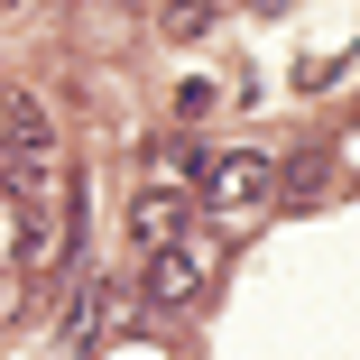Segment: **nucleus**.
I'll use <instances>...</instances> for the list:
<instances>
[{
    "instance_id": "obj_8",
    "label": "nucleus",
    "mask_w": 360,
    "mask_h": 360,
    "mask_svg": "<svg viewBox=\"0 0 360 360\" xmlns=\"http://www.w3.org/2000/svg\"><path fill=\"white\" fill-rule=\"evenodd\" d=\"M167 37H212V19H222V0H167Z\"/></svg>"
},
{
    "instance_id": "obj_11",
    "label": "nucleus",
    "mask_w": 360,
    "mask_h": 360,
    "mask_svg": "<svg viewBox=\"0 0 360 360\" xmlns=\"http://www.w3.org/2000/svg\"><path fill=\"white\" fill-rule=\"evenodd\" d=\"M0 10H19V0H0Z\"/></svg>"
},
{
    "instance_id": "obj_2",
    "label": "nucleus",
    "mask_w": 360,
    "mask_h": 360,
    "mask_svg": "<svg viewBox=\"0 0 360 360\" xmlns=\"http://www.w3.org/2000/svg\"><path fill=\"white\" fill-rule=\"evenodd\" d=\"M203 203H212V212H231V222H240V212H268V203H277V167H268L259 148L203 158Z\"/></svg>"
},
{
    "instance_id": "obj_1",
    "label": "nucleus",
    "mask_w": 360,
    "mask_h": 360,
    "mask_svg": "<svg viewBox=\"0 0 360 360\" xmlns=\"http://www.w3.org/2000/svg\"><path fill=\"white\" fill-rule=\"evenodd\" d=\"M0 185H10V194H28V203H46V194L65 185L56 120H46V102H28V93H10V102H0Z\"/></svg>"
},
{
    "instance_id": "obj_4",
    "label": "nucleus",
    "mask_w": 360,
    "mask_h": 360,
    "mask_svg": "<svg viewBox=\"0 0 360 360\" xmlns=\"http://www.w3.org/2000/svg\"><path fill=\"white\" fill-rule=\"evenodd\" d=\"M129 240L148 250V259H158V250H176V240H194V203H185V194H167V185H148V194L129 203Z\"/></svg>"
},
{
    "instance_id": "obj_7",
    "label": "nucleus",
    "mask_w": 360,
    "mask_h": 360,
    "mask_svg": "<svg viewBox=\"0 0 360 360\" xmlns=\"http://www.w3.org/2000/svg\"><path fill=\"white\" fill-rule=\"evenodd\" d=\"M323 194H333V158H323V148H305L296 167L277 176V203H286V212H314Z\"/></svg>"
},
{
    "instance_id": "obj_10",
    "label": "nucleus",
    "mask_w": 360,
    "mask_h": 360,
    "mask_svg": "<svg viewBox=\"0 0 360 360\" xmlns=\"http://www.w3.org/2000/svg\"><path fill=\"white\" fill-rule=\"evenodd\" d=\"M250 10H286V0H250Z\"/></svg>"
},
{
    "instance_id": "obj_5",
    "label": "nucleus",
    "mask_w": 360,
    "mask_h": 360,
    "mask_svg": "<svg viewBox=\"0 0 360 360\" xmlns=\"http://www.w3.org/2000/svg\"><path fill=\"white\" fill-rule=\"evenodd\" d=\"M120 314H129V286H120V277H84V286H75V305H65V342L93 351Z\"/></svg>"
},
{
    "instance_id": "obj_3",
    "label": "nucleus",
    "mask_w": 360,
    "mask_h": 360,
    "mask_svg": "<svg viewBox=\"0 0 360 360\" xmlns=\"http://www.w3.org/2000/svg\"><path fill=\"white\" fill-rule=\"evenodd\" d=\"M75 222H84V203H75V176H65L46 203H28V222H19V268H28V277L65 268V250H75Z\"/></svg>"
},
{
    "instance_id": "obj_6",
    "label": "nucleus",
    "mask_w": 360,
    "mask_h": 360,
    "mask_svg": "<svg viewBox=\"0 0 360 360\" xmlns=\"http://www.w3.org/2000/svg\"><path fill=\"white\" fill-rule=\"evenodd\" d=\"M203 268H212V250H203V240L158 250V259H148V296H158V305H194V296H203Z\"/></svg>"
},
{
    "instance_id": "obj_9",
    "label": "nucleus",
    "mask_w": 360,
    "mask_h": 360,
    "mask_svg": "<svg viewBox=\"0 0 360 360\" xmlns=\"http://www.w3.org/2000/svg\"><path fill=\"white\" fill-rule=\"evenodd\" d=\"M148 167H158V176H203L194 139H158V148H148Z\"/></svg>"
}]
</instances>
